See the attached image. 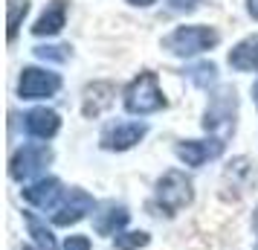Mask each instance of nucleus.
<instances>
[{
	"label": "nucleus",
	"instance_id": "f257e3e1",
	"mask_svg": "<svg viewBox=\"0 0 258 250\" xmlns=\"http://www.w3.org/2000/svg\"><path fill=\"white\" fill-rule=\"evenodd\" d=\"M122 105L131 117H148V114L163 111L168 105V99L157 82V73L142 70L137 79H131V84L122 90Z\"/></svg>",
	"mask_w": 258,
	"mask_h": 250
},
{
	"label": "nucleus",
	"instance_id": "f03ea898",
	"mask_svg": "<svg viewBox=\"0 0 258 250\" xmlns=\"http://www.w3.org/2000/svg\"><path fill=\"white\" fill-rule=\"evenodd\" d=\"M221 44V32L212 29V26L203 24H191V26H177L168 35L163 38V49L168 56H177V59H191V56H200L206 49H215Z\"/></svg>",
	"mask_w": 258,
	"mask_h": 250
},
{
	"label": "nucleus",
	"instance_id": "7ed1b4c3",
	"mask_svg": "<svg viewBox=\"0 0 258 250\" xmlns=\"http://www.w3.org/2000/svg\"><path fill=\"white\" fill-rule=\"evenodd\" d=\"M154 201L165 215H177L180 210H186L188 204L195 201V183H191L186 172L168 169L154 183Z\"/></svg>",
	"mask_w": 258,
	"mask_h": 250
},
{
	"label": "nucleus",
	"instance_id": "20e7f679",
	"mask_svg": "<svg viewBox=\"0 0 258 250\" xmlns=\"http://www.w3.org/2000/svg\"><path fill=\"white\" fill-rule=\"evenodd\" d=\"M235 119H238V90L218 87L209 96V105L203 111V128L212 134H221V137H229L235 131Z\"/></svg>",
	"mask_w": 258,
	"mask_h": 250
},
{
	"label": "nucleus",
	"instance_id": "39448f33",
	"mask_svg": "<svg viewBox=\"0 0 258 250\" xmlns=\"http://www.w3.org/2000/svg\"><path fill=\"white\" fill-rule=\"evenodd\" d=\"M49 163H52V148L47 143H26L9 160V175H12V180L24 183V180H32L35 175H41Z\"/></svg>",
	"mask_w": 258,
	"mask_h": 250
},
{
	"label": "nucleus",
	"instance_id": "423d86ee",
	"mask_svg": "<svg viewBox=\"0 0 258 250\" xmlns=\"http://www.w3.org/2000/svg\"><path fill=\"white\" fill-rule=\"evenodd\" d=\"M61 90V76L44 67H24L21 79H18V96L26 102H35V99H49Z\"/></svg>",
	"mask_w": 258,
	"mask_h": 250
},
{
	"label": "nucleus",
	"instance_id": "0eeeda50",
	"mask_svg": "<svg viewBox=\"0 0 258 250\" xmlns=\"http://www.w3.org/2000/svg\"><path fill=\"white\" fill-rule=\"evenodd\" d=\"M93 207H96V201H93V195H90V192L73 186V189L64 195L61 207L52 213V224H55V227L79 224L82 218H87V213H93Z\"/></svg>",
	"mask_w": 258,
	"mask_h": 250
},
{
	"label": "nucleus",
	"instance_id": "6e6552de",
	"mask_svg": "<svg viewBox=\"0 0 258 250\" xmlns=\"http://www.w3.org/2000/svg\"><path fill=\"white\" fill-rule=\"evenodd\" d=\"M174 155L180 163L198 169L209 160H218L223 155V140L221 137H209V140H180L174 145Z\"/></svg>",
	"mask_w": 258,
	"mask_h": 250
},
{
	"label": "nucleus",
	"instance_id": "1a4fd4ad",
	"mask_svg": "<svg viewBox=\"0 0 258 250\" xmlns=\"http://www.w3.org/2000/svg\"><path fill=\"white\" fill-rule=\"evenodd\" d=\"M145 134H148L145 122H113V125H107L102 131L99 145L105 152H128V148H134L140 143Z\"/></svg>",
	"mask_w": 258,
	"mask_h": 250
},
{
	"label": "nucleus",
	"instance_id": "9d476101",
	"mask_svg": "<svg viewBox=\"0 0 258 250\" xmlns=\"http://www.w3.org/2000/svg\"><path fill=\"white\" fill-rule=\"evenodd\" d=\"M26 204H32L35 210H58L64 198V183L58 178H41L24 186Z\"/></svg>",
	"mask_w": 258,
	"mask_h": 250
},
{
	"label": "nucleus",
	"instance_id": "9b49d317",
	"mask_svg": "<svg viewBox=\"0 0 258 250\" xmlns=\"http://www.w3.org/2000/svg\"><path fill=\"white\" fill-rule=\"evenodd\" d=\"M61 128V117L52 108H32L29 114H24V131L32 140H52Z\"/></svg>",
	"mask_w": 258,
	"mask_h": 250
},
{
	"label": "nucleus",
	"instance_id": "f8f14e48",
	"mask_svg": "<svg viewBox=\"0 0 258 250\" xmlns=\"http://www.w3.org/2000/svg\"><path fill=\"white\" fill-rule=\"evenodd\" d=\"M116 99V87L110 82H93L84 87V99H82V114L87 119H96L102 117L107 108L113 105Z\"/></svg>",
	"mask_w": 258,
	"mask_h": 250
},
{
	"label": "nucleus",
	"instance_id": "ddd939ff",
	"mask_svg": "<svg viewBox=\"0 0 258 250\" xmlns=\"http://www.w3.org/2000/svg\"><path fill=\"white\" fill-rule=\"evenodd\" d=\"M67 24V0H49L47 9L38 15V21L32 24V35L44 38V35H58Z\"/></svg>",
	"mask_w": 258,
	"mask_h": 250
},
{
	"label": "nucleus",
	"instance_id": "4468645a",
	"mask_svg": "<svg viewBox=\"0 0 258 250\" xmlns=\"http://www.w3.org/2000/svg\"><path fill=\"white\" fill-rule=\"evenodd\" d=\"M128 221H131V213H128L125 204H107L105 213L96 215L93 230L99 236H119V233L128 227Z\"/></svg>",
	"mask_w": 258,
	"mask_h": 250
},
{
	"label": "nucleus",
	"instance_id": "2eb2a0df",
	"mask_svg": "<svg viewBox=\"0 0 258 250\" xmlns=\"http://www.w3.org/2000/svg\"><path fill=\"white\" fill-rule=\"evenodd\" d=\"M229 67L241 73H255L258 70V35L241 38L232 49H229Z\"/></svg>",
	"mask_w": 258,
	"mask_h": 250
},
{
	"label": "nucleus",
	"instance_id": "dca6fc26",
	"mask_svg": "<svg viewBox=\"0 0 258 250\" xmlns=\"http://www.w3.org/2000/svg\"><path fill=\"white\" fill-rule=\"evenodd\" d=\"M24 224H26V230H29V236H32L38 250H58V241L52 236V230H49L47 221H41L35 213H24Z\"/></svg>",
	"mask_w": 258,
	"mask_h": 250
},
{
	"label": "nucleus",
	"instance_id": "f3484780",
	"mask_svg": "<svg viewBox=\"0 0 258 250\" xmlns=\"http://www.w3.org/2000/svg\"><path fill=\"white\" fill-rule=\"evenodd\" d=\"M186 79L195 84V87H200V90H209L212 84H218V64H212V61H198V64L186 67Z\"/></svg>",
	"mask_w": 258,
	"mask_h": 250
},
{
	"label": "nucleus",
	"instance_id": "a211bd4d",
	"mask_svg": "<svg viewBox=\"0 0 258 250\" xmlns=\"http://www.w3.org/2000/svg\"><path fill=\"white\" fill-rule=\"evenodd\" d=\"M151 241V236L145 230H122L119 236H113V247L116 250H140Z\"/></svg>",
	"mask_w": 258,
	"mask_h": 250
},
{
	"label": "nucleus",
	"instance_id": "6ab92c4d",
	"mask_svg": "<svg viewBox=\"0 0 258 250\" xmlns=\"http://www.w3.org/2000/svg\"><path fill=\"white\" fill-rule=\"evenodd\" d=\"M6 12H9L6 15V18H9V41H15L26 12H29V0H9V3H6Z\"/></svg>",
	"mask_w": 258,
	"mask_h": 250
},
{
	"label": "nucleus",
	"instance_id": "aec40b11",
	"mask_svg": "<svg viewBox=\"0 0 258 250\" xmlns=\"http://www.w3.org/2000/svg\"><path fill=\"white\" fill-rule=\"evenodd\" d=\"M35 56L44 61H67L73 56V49L67 44H41V47H35Z\"/></svg>",
	"mask_w": 258,
	"mask_h": 250
},
{
	"label": "nucleus",
	"instance_id": "412c9836",
	"mask_svg": "<svg viewBox=\"0 0 258 250\" xmlns=\"http://www.w3.org/2000/svg\"><path fill=\"white\" fill-rule=\"evenodd\" d=\"M168 6H171L174 12L188 15V12H195V9H200V6H203V0H168Z\"/></svg>",
	"mask_w": 258,
	"mask_h": 250
},
{
	"label": "nucleus",
	"instance_id": "4be33fe9",
	"mask_svg": "<svg viewBox=\"0 0 258 250\" xmlns=\"http://www.w3.org/2000/svg\"><path fill=\"white\" fill-rule=\"evenodd\" d=\"M64 250H90V238L87 236H67Z\"/></svg>",
	"mask_w": 258,
	"mask_h": 250
},
{
	"label": "nucleus",
	"instance_id": "5701e85b",
	"mask_svg": "<svg viewBox=\"0 0 258 250\" xmlns=\"http://www.w3.org/2000/svg\"><path fill=\"white\" fill-rule=\"evenodd\" d=\"M246 12L252 21H258V0H246Z\"/></svg>",
	"mask_w": 258,
	"mask_h": 250
},
{
	"label": "nucleus",
	"instance_id": "b1692460",
	"mask_svg": "<svg viewBox=\"0 0 258 250\" xmlns=\"http://www.w3.org/2000/svg\"><path fill=\"white\" fill-rule=\"evenodd\" d=\"M131 6H151V3H157V0H128Z\"/></svg>",
	"mask_w": 258,
	"mask_h": 250
},
{
	"label": "nucleus",
	"instance_id": "393cba45",
	"mask_svg": "<svg viewBox=\"0 0 258 250\" xmlns=\"http://www.w3.org/2000/svg\"><path fill=\"white\" fill-rule=\"evenodd\" d=\"M252 230H255V236H258V207H255V213H252Z\"/></svg>",
	"mask_w": 258,
	"mask_h": 250
},
{
	"label": "nucleus",
	"instance_id": "a878e982",
	"mask_svg": "<svg viewBox=\"0 0 258 250\" xmlns=\"http://www.w3.org/2000/svg\"><path fill=\"white\" fill-rule=\"evenodd\" d=\"M252 102H255V108H258V82L252 84Z\"/></svg>",
	"mask_w": 258,
	"mask_h": 250
},
{
	"label": "nucleus",
	"instance_id": "bb28decb",
	"mask_svg": "<svg viewBox=\"0 0 258 250\" xmlns=\"http://www.w3.org/2000/svg\"><path fill=\"white\" fill-rule=\"evenodd\" d=\"M24 250H32V247H24Z\"/></svg>",
	"mask_w": 258,
	"mask_h": 250
}]
</instances>
